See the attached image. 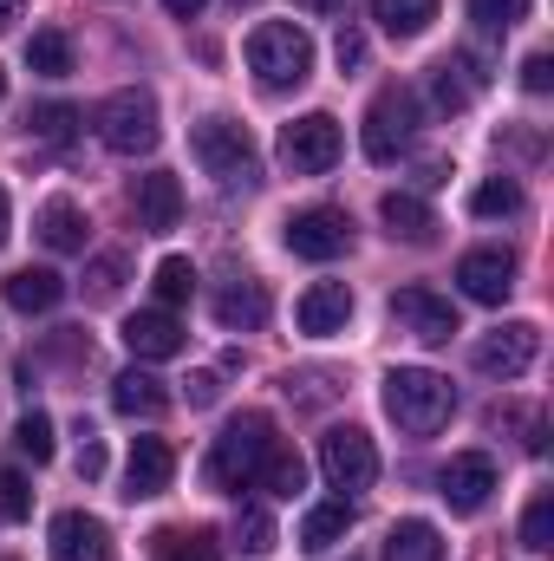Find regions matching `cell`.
I'll list each match as a JSON object with an SVG mask.
<instances>
[{
  "instance_id": "f6af8a7d",
  "label": "cell",
  "mask_w": 554,
  "mask_h": 561,
  "mask_svg": "<svg viewBox=\"0 0 554 561\" xmlns=\"http://www.w3.org/2000/svg\"><path fill=\"white\" fill-rule=\"evenodd\" d=\"M20 7H26V0H0V33H7V26L20 20Z\"/></svg>"
},
{
  "instance_id": "5b68a950",
  "label": "cell",
  "mask_w": 554,
  "mask_h": 561,
  "mask_svg": "<svg viewBox=\"0 0 554 561\" xmlns=\"http://www.w3.org/2000/svg\"><path fill=\"white\" fill-rule=\"evenodd\" d=\"M99 138L105 150H118V157H143V150H157V99L150 92H112L105 105H99Z\"/></svg>"
},
{
  "instance_id": "60d3db41",
  "label": "cell",
  "mask_w": 554,
  "mask_h": 561,
  "mask_svg": "<svg viewBox=\"0 0 554 561\" xmlns=\"http://www.w3.org/2000/svg\"><path fill=\"white\" fill-rule=\"evenodd\" d=\"M333 59H339V66H366V33L339 26V39H333Z\"/></svg>"
},
{
  "instance_id": "9a60e30c",
  "label": "cell",
  "mask_w": 554,
  "mask_h": 561,
  "mask_svg": "<svg viewBox=\"0 0 554 561\" xmlns=\"http://www.w3.org/2000/svg\"><path fill=\"white\" fill-rule=\"evenodd\" d=\"M176 477V450L163 437H131V457H125V496L143 503V496H163Z\"/></svg>"
},
{
  "instance_id": "4316f807",
  "label": "cell",
  "mask_w": 554,
  "mask_h": 561,
  "mask_svg": "<svg viewBox=\"0 0 554 561\" xmlns=\"http://www.w3.org/2000/svg\"><path fill=\"white\" fill-rule=\"evenodd\" d=\"M372 20H379L392 39H417V33L437 20V0H372Z\"/></svg>"
},
{
  "instance_id": "7a4b0ae2",
  "label": "cell",
  "mask_w": 554,
  "mask_h": 561,
  "mask_svg": "<svg viewBox=\"0 0 554 561\" xmlns=\"http://www.w3.org/2000/svg\"><path fill=\"white\" fill-rule=\"evenodd\" d=\"M379 399H385V419L399 424V431H412V437L443 431V424H450V412H457L450 379H443V373H430V366H392Z\"/></svg>"
},
{
  "instance_id": "4dcf8cb0",
  "label": "cell",
  "mask_w": 554,
  "mask_h": 561,
  "mask_svg": "<svg viewBox=\"0 0 554 561\" xmlns=\"http://www.w3.org/2000/svg\"><path fill=\"white\" fill-rule=\"evenodd\" d=\"M255 483H268V496H287V503H293V496L307 490V463H300L293 450H268V463H262Z\"/></svg>"
},
{
  "instance_id": "83f0119b",
  "label": "cell",
  "mask_w": 554,
  "mask_h": 561,
  "mask_svg": "<svg viewBox=\"0 0 554 561\" xmlns=\"http://www.w3.org/2000/svg\"><path fill=\"white\" fill-rule=\"evenodd\" d=\"M26 66H33L39 79H66V72H72V39H66L59 26L33 33V39H26Z\"/></svg>"
},
{
  "instance_id": "30bf717a",
  "label": "cell",
  "mask_w": 554,
  "mask_h": 561,
  "mask_svg": "<svg viewBox=\"0 0 554 561\" xmlns=\"http://www.w3.org/2000/svg\"><path fill=\"white\" fill-rule=\"evenodd\" d=\"M542 359V327L535 320H509V327H496V333H483L476 340V373H489V379H522L529 366Z\"/></svg>"
},
{
  "instance_id": "1f68e13d",
  "label": "cell",
  "mask_w": 554,
  "mask_h": 561,
  "mask_svg": "<svg viewBox=\"0 0 554 561\" xmlns=\"http://www.w3.org/2000/svg\"><path fill=\"white\" fill-rule=\"evenodd\" d=\"M522 549H535V556L554 549V490L529 496V510H522Z\"/></svg>"
},
{
  "instance_id": "7bdbcfd3",
  "label": "cell",
  "mask_w": 554,
  "mask_h": 561,
  "mask_svg": "<svg viewBox=\"0 0 554 561\" xmlns=\"http://www.w3.org/2000/svg\"><path fill=\"white\" fill-rule=\"evenodd\" d=\"M222 399V379L216 373H189V405H216Z\"/></svg>"
},
{
  "instance_id": "e575fe53",
  "label": "cell",
  "mask_w": 554,
  "mask_h": 561,
  "mask_svg": "<svg viewBox=\"0 0 554 561\" xmlns=\"http://www.w3.org/2000/svg\"><path fill=\"white\" fill-rule=\"evenodd\" d=\"M235 549H242V556H268V549H275V516L249 503V510L235 516Z\"/></svg>"
},
{
  "instance_id": "8fae6325",
  "label": "cell",
  "mask_w": 554,
  "mask_h": 561,
  "mask_svg": "<svg viewBox=\"0 0 554 561\" xmlns=\"http://www.w3.org/2000/svg\"><path fill=\"white\" fill-rule=\"evenodd\" d=\"M496 490V457L489 450H457L443 470H437V496L457 510V516H476Z\"/></svg>"
},
{
  "instance_id": "3957f363",
  "label": "cell",
  "mask_w": 554,
  "mask_h": 561,
  "mask_svg": "<svg viewBox=\"0 0 554 561\" xmlns=\"http://www.w3.org/2000/svg\"><path fill=\"white\" fill-rule=\"evenodd\" d=\"M249 72L262 79V92H293L313 72V39L293 20H262L249 33Z\"/></svg>"
},
{
  "instance_id": "ee69618b",
  "label": "cell",
  "mask_w": 554,
  "mask_h": 561,
  "mask_svg": "<svg viewBox=\"0 0 554 561\" xmlns=\"http://www.w3.org/2000/svg\"><path fill=\"white\" fill-rule=\"evenodd\" d=\"M163 7H170V13H176V20H196V13H203V7H209V0H163Z\"/></svg>"
},
{
  "instance_id": "f35d334b",
  "label": "cell",
  "mask_w": 554,
  "mask_h": 561,
  "mask_svg": "<svg viewBox=\"0 0 554 561\" xmlns=\"http://www.w3.org/2000/svg\"><path fill=\"white\" fill-rule=\"evenodd\" d=\"M0 510H7V523H26L33 516V496H26V477L20 470H0Z\"/></svg>"
},
{
  "instance_id": "ffe728a7",
  "label": "cell",
  "mask_w": 554,
  "mask_h": 561,
  "mask_svg": "<svg viewBox=\"0 0 554 561\" xmlns=\"http://www.w3.org/2000/svg\"><path fill=\"white\" fill-rule=\"evenodd\" d=\"M483 79H489V72H483V59H476V53H457V59H443V66H437L430 99H437L443 112H463V105L483 92Z\"/></svg>"
},
{
  "instance_id": "b9f144b4",
  "label": "cell",
  "mask_w": 554,
  "mask_h": 561,
  "mask_svg": "<svg viewBox=\"0 0 554 561\" xmlns=\"http://www.w3.org/2000/svg\"><path fill=\"white\" fill-rule=\"evenodd\" d=\"M79 477H85V483H99V477H105V444H99L92 431H85V444H79Z\"/></svg>"
},
{
  "instance_id": "277c9868",
  "label": "cell",
  "mask_w": 554,
  "mask_h": 561,
  "mask_svg": "<svg viewBox=\"0 0 554 561\" xmlns=\"http://www.w3.org/2000/svg\"><path fill=\"white\" fill-rule=\"evenodd\" d=\"M189 157L222 183V190H249V183H262V150H255V138L235 125V118H203L196 131H189Z\"/></svg>"
},
{
  "instance_id": "d4e9b609",
  "label": "cell",
  "mask_w": 554,
  "mask_h": 561,
  "mask_svg": "<svg viewBox=\"0 0 554 561\" xmlns=\"http://www.w3.org/2000/svg\"><path fill=\"white\" fill-rule=\"evenodd\" d=\"M346 529H353V503H346V496H339V503H320V510H307V523H300V549H307V556H326V549L346 542Z\"/></svg>"
},
{
  "instance_id": "c3c4849f",
  "label": "cell",
  "mask_w": 554,
  "mask_h": 561,
  "mask_svg": "<svg viewBox=\"0 0 554 561\" xmlns=\"http://www.w3.org/2000/svg\"><path fill=\"white\" fill-rule=\"evenodd\" d=\"M0 99H7V72H0Z\"/></svg>"
},
{
  "instance_id": "cb8c5ba5",
  "label": "cell",
  "mask_w": 554,
  "mask_h": 561,
  "mask_svg": "<svg viewBox=\"0 0 554 561\" xmlns=\"http://www.w3.org/2000/svg\"><path fill=\"white\" fill-rule=\"evenodd\" d=\"M59 294H66V280L53 268H13L7 275V307H20V313H53Z\"/></svg>"
},
{
  "instance_id": "8d00e7d4",
  "label": "cell",
  "mask_w": 554,
  "mask_h": 561,
  "mask_svg": "<svg viewBox=\"0 0 554 561\" xmlns=\"http://www.w3.org/2000/svg\"><path fill=\"white\" fill-rule=\"evenodd\" d=\"M470 20L489 26V33H509V26L529 20V0H470Z\"/></svg>"
},
{
  "instance_id": "4fadbf2b",
  "label": "cell",
  "mask_w": 554,
  "mask_h": 561,
  "mask_svg": "<svg viewBox=\"0 0 554 561\" xmlns=\"http://www.w3.org/2000/svg\"><path fill=\"white\" fill-rule=\"evenodd\" d=\"M46 549H53V561H112V529L85 510H59L46 529Z\"/></svg>"
},
{
  "instance_id": "ac0fdd59",
  "label": "cell",
  "mask_w": 554,
  "mask_h": 561,
  "mask_svg": "<svg viewBox=\"0 0 554 561\" xmlns=\"http://www.w3.org/2000/svg\"><path fill=\"white\" fill-rule=\"evenodd\" d=\"M138 222L150 229V236H170V229L183 222V183H176L170 170L138 176Z\"/></svg>"
},
{
  "instance_id": "52a82bcc",
  "label": "cell",
  "mask_w": 554,
  "mask_h": 561,
  "mask_svg": "<svg viewBox=\"0 0 554 561\" xmlns=\"http://www.w3.org/2000/svg\"><path fill=\"white\" fill-rule=\"evenodd\" d=\"M412 138H417V92L412 85H385L366 105V157L392 163L399 150H412Z\"/></svg>"
},
{
  "instance_id": "f546056e",
  "label": "cell",
  "mask_w": 554,
  "mask_h": 561,
  "mask_svg": "<svg viewBox=\"0 0 554 561\" xmlns=\"http://www.w3.org/2000/svg\"><path fill=\"white\" fill-rule=\"evenodd\" d=\"M26 131L46 144H66L72 131H79V105H66V99H46V105H33L26 112Z\"/></svg>"
},
{
  "instance_id": "74e56055",
  "label": "cell",
  "mask_w": 554,
  "mask_h": 561,
  "mask_svg": "<svg viewBox=\"0 0 554 561\" xmlns=\"http://www.w3.org/2000/svg\"><path fill=\"white\" fill-rule=\"evenodd\" d=\"M125 268H131V262H125L118 249H105V255H99V262L85 268V280H92V294H118V287H125Z\"/></svg>"
},
{
  "instance_id": "5bb4252c",
  "label": "cell",
  "mask_w": 554,
  "mask_h": 561,
  "mask_svg": "<svg viewBox=\"0 0 554 561\" xmlns=\"http://www.w3.org/2000/svg\"><path fill=\"white\" fill-rule=\"evenodd\" d=\"M457 287H463L470 300H483V307H503L509 287H516V255H509V249H470V255L457 262Z\"/></svg>"
},
{
  "instance_id": "9c48e42d",
  "label": "cell",
  "mask_w": 554,
  "mask_h": 561,
  "mask_svg": "<svg viewBox=\"0 0 554 561\" xmlns=\"http://www.w3.org/2000/svg\"><path fill=\"white\" fill-rule=\"evenodd\" d=\"M280 242H287L300 262H333V255H346V249H353V216H346V209H326V203H313V209L287 216Z\"/></svg>"
},
{
  "instance_id": "7402d4cb",
  "label": "cell",
  "mask_w": 554,
  "mask_h": 561,
  "mask_svg": "<svg viewBox=\"0 0 554 561\" xmlns=\"http://www.w3.org/2000/svg\"><path fill=\"white\" fill-rule=\"evenodd\" d=\"M112 405L125 419H157V412H170V392H163V379H150L143 366H131V373L112 379Z\"/></svg>"
},
{
  "instance_id": "7c38bea8",
  "label": "cell",
  "mask_w": 554,
  "mask_h": 561,
  "mask_svg": "<svg viewBox=\"0 0 554 561\" xmlns=\"http://www.w3.org/2000/svg\"><path fill=\"white\" fill-rule=\"evenodd\" d=\"M392 320H399L405 333H417L424 346H443V340L457 333V307H450L443 294H430V287H399V294H392Z\"/></svg>"
},
{
  "instance_id": "ab89813d",
  "label": "cell",
  "mask_w": 554,
  "mask_h": 561,
  "mask_svg": "<svg viewBox=\"0 0 554 561\" xmlns=\"http://www.w3.org/2000/svg\"><path fill=\"white\" fill-rule=\"evenodd\" d=\"M522 85H529L535 99L554 85V59H549V53H529V59H522Z\"/></svg>"
},
{
  "instance_id": "44dd1931",
  "label": "cell",
  "mask_w": 554,
  "mask_h": 561,
  "mask_svg": "<svg viewBox=\"0 0 554 561\" xmlns=\"http://www.w3.org/2000/svg\"><path fill=\"white\" fill-rule=\"evenodd\" d=\"M216 320H222L229 333H255V327L268 320V287H262V280H229V287L216 294Z\"/></svg>"
},
{
  "instance_id": "484cf974",
  "label": "cell",
  "mask_w": 554,
  "mask_h": 561,
  "mask_svg": "<svg viewBox=\"0 0 554 561\" xmlns=\"http://www.w3.org/2000/svg\"><path fill=\"white\" fill-rule=\"evenodd\" d=\"M385 561H443V536H437V523H424V516L392 523V536H385Z\"/></svg>"
},
{
  "instance_id": "603a6c76",
  "label": "cell",
  "mask_w": 554,
  "mask_h": 561,
  "mask_svg": "<svg viewBox=\"0 0 554 561\" xmlns=\"http://www.w3.org/2000/svg\"><path fill=\"white\" fill-rule=\"evenodd\" d=\"M379 222H385V229H392L399 242H412V249H424V242L437 236V216H430V209H424L417 196H405V190H392V196L379 203Z\"/></svg>"
},
{
  "instance_id": "836d02e7",
  "label": "cell",
  "mask_w": 554,
  "mask_h": 561,
  "mask_svg": "<svg viewBox=\"0 0 554 561\" xmlns=\"http://www.w3.org/2000/svg\"><path fill=\"white\" fill-rule=\"evenodd\" d=\"M13 450L33 457V463H53V450H59V444H53V419H46V412H26V419L13 424Z\"/></svg>"
},
{
  "instance_id": "e0dca14e",
  "label": "cell",
  "mask_w": 554,
  "mask_h": 561,
  "mask_svg": "<svg viewBox=\"0 0 554 561\" xmlns=\"http://www.w3.org/2000/svg\"><path fill=\"white\" fill-rule=\"evenodd\" d=\"M125 346H131V359H176L183 353V327H176L170 307H143V313L125 320Z\"/></svg>"
},
{
  "instance_id": "d590c367",
  "label": "cell",
  "mask_w": 554,
  "mask_h": 561,
  "mask_svg": "<svg viewBox=\"0 0 554 561\" xmlns=\"http://www.w3.org/2000/svg\"><path fill=\"white\" fill-rule=\"evenodd\" d=\"M189 294H196V268H189L183 255L157 262V300H163V307H176V300H189Z\"/></svg>"
},
{
  "instance_id": "7dc6e473",
  "label": "cell",
  "mask_w": 554,
  "mask_h": 561,
  "mask_svg": "<svg viewBox=\"0 0 554 561\" xmlns=\"http://www.w3.org/2000/svg\"><path fill=\"white\" fill-rule=\"evenodd\" d=\"M0 242H7V196H0Z\"/></svg>"
},
{
  "instance_id": "6da1fadb",
  "label": "cell",
  "mask_w": 554,
  "mask_h": 561,
  "mask_svg": "<svg viewBox=\"0 0 554 561\" xmlns=\"http://www.w3.org/2000/svg\"><path fill=\"white\" fill-rule=\"evenodd\" d=\"M268 450H275V419H268V412H242V419H229L222 424V437L209 444V463H203L209 490H222V496L249 490V483L262 477Z\"/></svg>"
},
{
  "instance_id": "d6a6232c",
  "label": "cell",
  "mask_w": 554,
  "mask_h": 561,
  "mask_svg": "<svg viewBox=\"0 0 554 561\" xmlns=\"http://www.w3.org/2000/svg\"><path fill=\"white\" fill-rule=\"evenodd\" d=\"M157 549H163V561H222V549H216L209 529H163Z\"/></svg>"
},
{
  "instance_id": "ba28073f",
  "label": "cell",
  "mask_w": 554,
  "mask_h": 561,
  "mask_svg": "<svg viewBox=\"0 0 554 561\" xmlns=\"http://www.w3.org/2000/svg\"><path fill=\"white\" fill-rule=\"evenodd\" d=\"M339 118L333 112H307V118H293L287 131H280V163L293 170V176H320V170H333L339 163Z\"/></svg>"
},
{
  "instance_id": "f1b7e54d",
  "label": "cell",
  "mask_w": 554,
  "mask_h": 561,
  "mask_svg": "<svg viewBox=\"0 0 554 561\" xmlns=\"http://www.w3.org/2000/svg\"><path fill=\"white\" fill-rule=\"evenodd\" d=\"M516 209H522V183L516 176H489V183L470 190V216H483V222H503Z\"/></svg>"
},
{
  "instance_id": "bcb514c9",
  "label": "cell",
  "mask_w": 554,
  "mask_h": 561,
  "mask_svg": "<svg viewBox=\"0 0 554 561\" xmlns=\"http://www.w3.org/2000/svg\"><path fill=\"white\" fill-rule=\"evenodd\" d=\"M293 7H307V13H333L339 0H293Z\"/></svg>"
},
{
  "instance_id": "8992f818",
  "label": "cell",
  "mask_w": 554,
  "mask_h": 561,
  "mask_svg": "<svg viewBox=\"0 0 554 561\" xmlns=\"http://www.w3.org/2000/svg\"><path fill=\"white\" fill-rule=\"evenodd\" d=\"M320 477H326L333 490H346V496L372 490V483H379V450H372V437H366L359 424H333V431L320 437Z\"/></svg>"
},
{
  "instance_id": "2e32d148",
  "label": "cell",
  "mask_w": 554,
  "mask_h": 561,
  "mask_svg": "<svg viewBox=\"0 0 554 561\" xmlns=\"http://www.w3.org/2000/svg\"><path fill=\"white\" fill-rule=\"evenodd\" d=\"M293 320H300V333H313V340L346 333V320H353V287H346V280H313V287L300 294Z\"/></svg>"
},
{
  "instance_id": "d6986e66",
  "label": "cell",
  "mask_w": 554,
  "mask_h": 561,
  "mask_svg": "<svg viewBox=\"0 0 554 561\" xmlns=\"http://www.w3.org/2000/svg\"><path fill=\"white\" fill-rule=\"evenodd\" d=\"M33 229H39V242H46L53 255H79L92 222H85V209H79L72 196H53V203H39V222H33Z\"/></svg>"
}]
</instances>
